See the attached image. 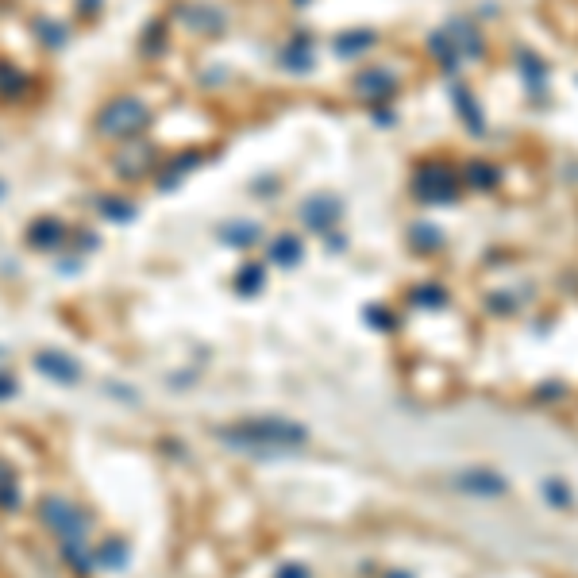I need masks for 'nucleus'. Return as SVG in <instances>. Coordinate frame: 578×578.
I'll return each mask as SVG.
<instances>
[{"instance_id":"1","label":"nucleus","mask_w":578,"mask_h":578,"mask_svg":"<svg viewBox=\"0 0 578 578\" xmlns=\"http://www.w3.org/2000/svg\"><path fill=\"white\" fill-rule=\"evenodd\" d=\"M216 436L244 452H285V447L304 443V428L282 416H251V421H235L216 428Z\"/></svg>"},{"instance_id":"2","label":"nucleus","mask_w":578,"mask_h":578,"mask_svg":"<svg viewBox=\"0 0 578 578\" xmlns=\"http://www.w3.org/2000/svg\"><path fill=\"white\" fill-rule=\"evenodd\" d=\"M39 521L46 533L58 536V548L62 555L70 552H82L85 548V536H89V513L77 509L74 502H66V497H43L39 502Z\"/></svg>"},{"instance_id":"3","label":"nucleus","mask_w":578,"mask_h":578,"mask_svg":"<svg viewBox=\"0 0 578 578\" xmlns=\"http://www.w3.org/2000/svg\"><path fill=\"white\" fill-rule=\"evenodd\" d=\"M151 124V108L139 101V96H112L108 105H101L93 120V132L101 139H120V143H132L143 127Z\"/></svg>"},{"instance_id":"4","label":"nucleus","mask_w":578,"mask_h":578,"mask_svg":"<svg viewBox=\"0 0 578 578\" xmlns=\"http://www.w3.org/2000/svg\"><path fill=\"white\" fill-rule=\"evenodd\" d=\"M413 185H416V197L432 201V204H447V201H455V193H459L455 170L452 166H440V163H428L421 174H416Z\"/></svg>"},{"instance_id":"5","label":"nucleus","mask_w":578,"mask_h":578,"mask_svg":"<svg viewBox=\"0 0 578 578\" xmlns=\"http://www.w3.org/2000/svg\"><path fill=\"white\" fill-rule=\"evenodd\" d=\"M297 216L309 232H328V228H335V220H340V201L328 197V193H316V197L301 201Z\"/></svg>"},{"instance_id":"6","label":"nucleus","mask_w":578,"mask_h":578,"mask_svg":"<svg viewBox=\"0 0 578 578\" xmlns=\"http://www.w3.org/2000/svg\"><path fill=\"white\" fill-rule=\"evenodd\" d=\"M35 371L43 378L58 382V385H77V382H82V363H77L74 355H66V351H39Z\"/></svg>"},{"instance_id":"7","label":"nucleus","mask_w":578,"mask_h":578,"mask_svg":"<svg viewBox=\"0 0 578 578\" xmlns=\"http://www.w3.org/2000/svg\"><path fill=\"white\" fill-rule=\"evenodd\" d=\"M66 239H70V228L58 216H39L27 224V247H35V251H55Z\"/></svg>"},{"instance_id":"8","label":"nucleus","mask_w":578,"mask_h":578,"mask_svg":"<svg viewBox=\"0 0 578 578\" xmlns=\"http://www.w3.org/2000/svg\"><path fill=\"white\" fill-rule=\"evenodd\" d=\"M151 158H154V151L147 147V143H135V139H132V147H127V151H120V158H116V170L124 174L127 182H135V178H143V174L151 170Z\"/></svg>"},{"instance_id":"9","label":"nucleus","mask_w":578,"mask_h":578,"mask_svg":"<svg viewBox=\"0 0 578 578\" xmlns=\"http://www.w3.org/2000/svg\"><path fill=\"white\" fill-rule=\"evenodd\" d=\"M182 20L193 31H201V35H220V31H224V12L213 8V5H185L182 8Z\"/></svg>"},{"instance_id":"10","label":"nucleus","mask_w":578,"mask_h":578,"mask_svg":"<svg viewBox=\"0 0 578 578\" xmlns=\"http://www.w3.org/2000/svg\"><path fill=\"white\" fill-rule=\"evenodd\" d=\"M304 259V244L297 235H274L270 239V263H278V266H297Z\"/></svg>"},{"instance_id":"11","label":"nucleus","mask_w":578,"mask_h":578,"mask_svg":"<svg viewBox=\"0 0 578 578\" xmlns=\"http://www.w3.org/2000/svg\"><path fill=\"white\" fill-rule=\"evenodd\" d=\"M127 555H132V548H127V540H105L101 548L93 552V559H96V567H108V571H120V567H127Z\"/></svg>"},{"instance_id":"12","label":"nucleus","mask_w":578,"mask_h":578,"mask_svg":"<svg viewBox=\"0 0 578 578\" xmlns=\"http://www.w3.org/2000/svg\"><path fill=\"white\" fill-rule=\"evenodd\" d=\"M0 509L5 513L20 509V478H15V467L5 459H0Z\"/></svg>"},{"instance_id":"13","label":"nucleus","mask_w":578,"mask_h":578,"mask_svg":"<svg viewBox=\"0 0 578 578\" xmlns=\"http://www.w3.org/2000/svg\"><path fill=\"white\" fill-rule=\"evenodd\" d=\"M447 39H452L455 46H459V55H478L482 51V39H478V31L467 24V20H452L447 24Z\"/></svg>"},{"instance_id":"14","label":"nucleus","mask_w":578,"mask_h":578,"mask_svg":"<svg viewBox=\"0 0 578 578\" xmlns=\"http://www.w3.org/2000/svg\"><path fill=\"white\" fill-rule=\"evenodd\" d=\"M220 239L224 244H232V247H251L254 239H259V224H251V220H232V224H224L220 228Z\"/></svg>"},{"instance_id":"15","label":"nucleus","mask_w":578,"mask_h":578,"mask_svg":"<svg viewBox=\"0 0 578 578\" xmlns=\"http://www.w3.org/2000/svg\"><path fill=\"white\" fill-rule=\"evenodd\" d=\"M355 89H359L363 96H371V101H378V96L394 93V77L385 74V70H366L359 82H355Z\"/></svg>"},{"instance_id":"16","label":"nucleus","mask_w":578,"mask_h":578,"mask_svg":"<svg viewBox=\"0 0 578 578\" xmlns=\"http://www.w3.org/2000/svg\"><path fill=\"white\" fill-rule=\"evenodd\" d=\"M282 62H285L289 70H297V74H309L313 70V43L309 39H294V43L285 46Z\"/></svg>"},{"instance_id":"17","label":"nucleus","mask_w":578,"mask_h":578,"mask_svg":"<svg viewBox=\"0 0 578 578\" xmlns=\"http://www.w3.org/2000/svg\"><path fill=\"white\" fill-rule=\"evenodd\" d=\"M24 85H27L24 70H15L12 62H0V96H5V101H12V96L24 93Z\"/></svg>"},{"instance_id":"18","label":"nucleus","mask_w":578,"mask_h":578,"mask_svg":"<svg viewBox=\"0 0 578 578\" xmlns=\"http://www.w3.org/2000/svg\"><path fill=\"white\" fill-rule=\"evenodd\" d=\"M96 208H101V216L116 220V224L135 220V204H127V201H120V197H96Z\"/></svg>"},{"instance_id":"19","label":"nucleus","mask_w":578,"mask_h":578,"mask_svg":"<svg viewBox=\"0 0 578 578\" xmlns=\"http://www.w3.org/2000/svg\"><path fill=\"white\" fill-rule=\"evenodd\" d=\"M371 43H374V35H371V31H347V35H340V39H335V55L351 58V55L366 51V46H371Z\"/></svg>"},{"instance_id":"20","label":"nucleus","mask_w":578,"mask_h":578,"mask_svg":"<svg viewBox=\"0 0 578 578\" xmlns=\"http://www.w3.org/2000/svg\"><path fill=\"white\" fill-rule=\"evenodd\" d=\"M35 31H39V39H43V46H58L66 43V27L62 24H51V20H35Z\"/></svg>"},{"instance_id":"21","label":"nucleus","mask_w":578,"mask_h":578,"mask_svg":"<svg viewBox=\"0 0 578 578\" xmlns=\"http://www.w3.org/2000/svg\"><path fill=\"white\" fill-rule=\"evenodd\" d=\"M235 285L244 289V294H254V289L263 285V266H244V270L235 274Z\"/></svg>"},{"instance_id":"22","label":"nucleus","mask_w":578,"mask_h":578,"mask_svg":"<svg viewBox=\"0 0 578 578\" xmlns=\"http://www.w3.org/2000/svg\"><path fill=\"white\" fill-rule=\"evenodd\" d=\"M486 163H471L467 166V178H471V185H493L497 182V174L493 170H482Z\"/></svg>"},{"instance_id":"23","label":"nucleus","mask_w":578,"mask_h":578,"mask_svg":"<svg viewBox=\"0 0 578 578\" xmlns=\"http://www.w3.org/2000/svg\"><path fill=\"white\" fill-rule=\"evenodd\" d=\"M8 397H15V378L0 374V401H8Z\"/></svg>"},{"instance_id":"24","label":"nucleus","mask_w":578,"mask_h":578,"mask_svg":"<svg viewBox=\"0 0 578 578\" xmlns=\"http://www.w3.org/2000/svg\"><path fill=\"white\" fill-rule=\"evenodd\" d=\"M282 578H304V571H294V567H285V571H282Z\"/></svg>"},{"instance_id":"25","label":"nucleus","mask_w":578,"mask_h":578,"mask_svg":"<svg viewBox=\"0 0 578 578\" xmlns=\"http://www.w3.org/2000/svg\"><path fill=\"white\" fill-rule=\"evenodd\" d=\"M0 193H5V185H0Z\"/></svg>"}]
</instances>
